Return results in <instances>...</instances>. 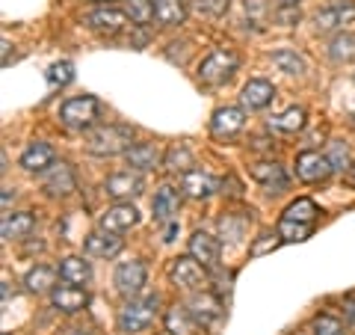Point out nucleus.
<instances>
[{
    "instance_id": "nucleus-35",
    "label": "nucleus",
    "mask_w": 355,
    "mask_h": 335,
    "mask_svg": "<svg viewBox=\"0 0 355 335\" xmlns=\"http://www.w3.org/2000/svg\"><path fill=\"white\" fill-rule=\"evenodd\" d=\"M128 18L137 27H146L154 21V3L151 0H128Z\"/></svg>"
},
{
    "instance_id": "nucleus-3",
    "label": "nucleus",
    "mask_w": 355,
    "mask_h": 335,
    "mask_svg": "<svg viewBox=\"0 0 355 335\" xmlns=\"http://www.w3.org/2000/svg\"><path fill=\"white\" fill-rule=\"evenodd\" d=\"M237 54L228 51V48H216L214 54H207V57L202 60V65H198V81L207 83V86H219V83H228L231 77H234L237 72Z\"/></svg>"
},
{
    "instance_id": "nucleus-5",
    "label": "nucleus",
    "mask_w": 355,
    "mask_h": 335,
    "mask_svg": "<svg viewBox=\"0 0 355 335\" xmlns=\"http://www.w3.org/2000/svg\"><path fill=\"white\" fill-rule=\"evenodd\" d=\"M169 279H172V285L184 288V291H198V288L207 285V267L202 261H196L193 255H181V259L172 261Z\"/></svg>"
},
{
    "instance_id": "nucleus-28",
    "label": "nucleus",
    "mask_w": 355,
    "mask_h": 335,
    "mask_svg": "<svg viewBox=\"0 0 355 335\" xmlns=\"http://www.w3.org/2000/svg\"><path fill=\"white\" fill-rule=\"evenodd\" d=\"M53 282H57V270H51V267H44V264L33 267V270L24 276V285H27V291H33V294L53 291V288H57Z\"/></svg>"
},
{
    "instance_id": "nucleus-22",
    "label": "nucleus",
    "mask_w": 355,
    "mask_h": 335,
    "mask_svg": "<svg viewBox=\"0 0 355 335\" xmlns=\"http://www.w3.org/2000/svg\"><path fill=\"white\" fill-rule=\"evenodd\" d=\"M36 229V220L27 211H18V214H6L3 222H0V234H3V240H21L27 238V234Z\"/></svg>"
},
{
    "instance_id": "nucleus-30",
    "label": "nucleus",
    "mask_w": 355,
    "mask_h": 335,
    "mask_svg": "<svg viewBox=\"0 0 355 335\" xmlns=\"http://www.w3.org/2000/svg\"><path fill=\"white\" fill-rule=\"evenodd\" d=\"M329 57L335 63H352L355 60V36L338 33V36L329 42Z\"/></svg>"
},
{
    "instance_id": "nucleus-25",
    "label": "nucleus",
    "mask_w": 355,
    "mask_h": 335,
    "mask_svg": "<svg viewBox=\"0 0 355 335\" xmlns=\"http://www.w3.org/2000/svg\"><path fill=\"white\" fill-rule=\"evenodd\" d=\"M151 3H154V18H157L163 27L184 24V18H187V3L184 0H151Z\"/></svg>"
},
{
    "instance_id": "nucleus-33",
    "label": "nucleus",
    "mask_w": 355,
    "mask_h": 335,
    "mask_svg": "<svg viewBox=\"0 0 355 335\" xmlns=\"http://www.w3.org/2000/svg\"><path fill=\"white\" fill-rule=\"evenodd\" d=\"M279 238L284 240V243H296V240H308L311 238V222H296V220H284L282 217V222H279Z\"/></svg>"
},
{
    "instance_id": "nucleus-49",
    "label": "nucleus",
    "mask_w": 355,
    "mask_h": 335,
    "mask_svg": "<svg viewBox=\"0 0 355 335\" xmlns=\"http://www.w3.org/2000/svg\"><path fill=\"white\" fill-rule=\"evenodd\" d=\"M71 335H86V332H80V329H77V332H71Z\"/></svg>"
},
{
    "instance_id": "nucleus-21",
    "label": "nucleus",
    "mask_w": 355,
    "mask_h": 335,
    "mask_svg": "<svg viewBox=\"0 0 355 335\" xmlns=\"http://www.w3.org/2000/svg\"><path fill=\"white\" fill-rule=\"evenodd\" d=\"M178 208H181V193H178L175 187L163 184L157 193H154V220L172 222L175 214H178Z\"/></svg>"
},
{
    "instance_id": "nucleus-8",
    "label": "nucleus",
    "mask_w": 355,
    "mask_h": 335,
    "mask_svg": "<svg viewBox=\"0 0 355 335\" xmlns=\"http://www.w3.org/2000/svg\"><path fill=\"white\" fill-rule=\"evenodd\" d=\"M42 187H44V193L53 196V199H62V196H69L74 193V187H77V178H74V170L69 163H53L51 170H44V178H42Z\"/></svg>"
},
{
    "instance_id": "nucleus-41",
    "label": "nucleus",
    "mask_w": 355,
    "mask_h": 335,
    "mask_svg": "<svg viewBox=\"0 0 355 335\" xmlns=\"http://www.w3.org/2000/svg\"><path fill=\"white\" fill-rule=\"evenodd\" d=\"M275 18H279L284 27H293L296 21H299V9H296V6H282V9H279V15H275Z\"/></svg>"
},
{
    "instance_id": "nucleus-44",
    "label": "nucleus",
    "mask_w": 355,
    "mask_h": 335,
    "mask_svg": "<svg viewBox=\"0 0 355 335\" xmlns=\"http://www.w3.org/2000/svg\"><path fill=\"white\" fill-rule=\"evenodd\" d=\"M343 309H347V315L355 320V303H352V300H347V303H343Z\"/></svg>"
},
{
    "instance_id": "nucleus-7",
    "label": "nucleus",
    "mask_w": 355,
    "mask_h": 335,
    "mask_svg": "<svg viewBox=\"0 0 355 335\" xmlns=\"http://www.w3.org/2000/svg\"><path fill=\"white\" fill-rule=\"evenodd\" d=\"M335 172L329 154H320V152H302L296 158V175L302 178L305 184H317V181H326V178Z\"/></svg>"
},
{
    "instance_id": "nucleus-38",
    "label": "nucleus",
    "mask_w": 355,
    "mask_h": 335,
    "mask_svg": "<svg viewBox=\"0 0 355 335\" xmlns=\"http://www.w3.org/2000/svg\"><path fill=\"white\" fill-rule=\"evenodd\" d=\"M329 161H331V166H335V170H347V166H349V152H347V146H340V142H331Z\"/></svg>"
},
{
    "instance_id": "nucleus-18",
    "label": "nucleus",
    "mask_w": 355,
    "mask_h": 335,
    "mask_svg": "<svg viewBox=\"0 0 355 335\" xmlns=\"http://www.w3.org/2000/svg\"><path fill=\"white\" fill-rule=\"evenodd\" d=\"M252 178L258 184H263L270 193H282V190L287 187V172H284V166H279V163H270V161H263V163H254L252 166Z\"/></svg>"
},
{
    "instance_id": "nucleus-12",
    "label": "nucleus",
    "mask_w": 355,
    "mask_h": 335,
    "mask_svg": "<svg viewBox=\"0 0 355 335\" xmlns=\"http://www.w3.org/2000/svg\"><path fill=\"white\" fill-rule=\"evenodd\" d=\"M51 303L53 309H60L65 311V315H74V311H83L89 306V294L83 291V288H77V285H57L51 291Z\"/></svg>"
},
{
    "instance_id": "nucleus-9",
    "label": "nucleus",
    "mask_w": 355,
    "mask_h": 335,
    "mask_svg": "<svg viewBox=\"0 0 355 335\" xmlns=\"http://www.w3.org/2000/svg\"><path fill=\"white\" fill-rule=\"evenodd\" d=\"M246 128V113L240 107H219L214 119H210V133L216 140H231Z\"/></svg>"
},
{
    "instance_id": "nucleus-16",
    "label": "nucleus",
    "mask_w": 355,
    "mask_h": 335,
    "mask_svg": "<svg viewBox=\"0 0 355 335\" xmlns=\"http://www.w3.org/2000/svg\"><path fill=\"white\" fill-rule=\"evenodd\" d=\"M190 255L196 261H202L207 270H214V267H219V240L207 231H196L190 238Z\"/></svg>"
},
{
    "instance_id": "nucleus-36",
    "label": "nucleus",
    "mask_w": 355,
    "mask_h": 335,
    "mask_svg": "<svg viewBox=\"0 0 355 335\" xmlns=\"http://www.w3.org/2000/svg\"><path fill=\"white\" fill-rule=\"evenodd\" d=\"M74 81V65L69 60H60V63H53L51 69H48V86L51 89H62V86H69Z\"/></svg>"
},
{
    "instance_id": "nucleus-45",
    "label": "nucleus",
    "mask_w": 355,
    "mask_h": 335,
    "mask_svg": "<svg viewBox=\"0 0 355 335\" xmlns=\"http://www.w3.org/2000/svg\"><path fill=\"white\" fill-rule=\"evenodd\" d=\"M9 48H12V44H9V42H3V65L9 63Z\"/></svg>"
},
{
    "instance_id": "nucleus-11",
    "label": "nucleus",
    "mask_w": 355,
    "mask_h": 335,
    "mask_svg": "<svg viewBox=\"0 0 355 335\" xmlns=\"http://www.w3.org/2000/svg\"><path fill=\"white\" fill-rule=\"evenodd\" d=\"M104 190L110 199L116 202H125V199H137L142 193V178L137 172H116L104 181Z\"/></svg>"
},
{
    "instance_id": "nucleus-43",
    "label": "nucleus",
    "mask_w": 355,
    "mask_h": 335,
    "mask_svg": "<svg viewBox=\"0 0 355 335\" xmlns=\"http://www.w3.org/2000/svg\"><path fill=\"white\" fill-rule=\"evenodd\" d=\"M12 199H15V193H12L9 187H3V208H9V202H12Z\"/></svg>"
},
{
    "instance_id": "nucleus-13",
    "label": "nucleus",
    "mask_w": 355,
    "mask_h": 335,
    "mask_svg": "<svg viewBox=\"0 0 355 335\" xmlns=\"http://www.w3.org/2000/svg\"><path fill=\"white\" fill-rule=\"evenodd\" d=\"M317 30L320 33H329V30H338V27H347L355 21V3L352 0H340V3L323 9V13H317Z\"/></svg>"
},
{
    "instance_id": "nucleus-46",
    "label": "nucleus",
    "mask_w": 355,
    "mask_h": 335,
    "mask_svg": "<svg viewBox=\"0 0 355 335\" xmlns=\"http://www.w3.org/2000/svg\"><path fill=\"white\" fill-rule=\"evenodd\" d=\"M299 0H282V6H296Z\"/></svg>"
},
{
    "instance_id": "nucleus-4",
    "label": "nucleus",
    "mask_w": 355,
    "mask_h": 335,
    "mask_svg": "<svg viewBox=\"0 0 355 335\" xmlns=\"http://www.w3.org/2000/svg\"><path fill=\"white\" fill-rule=\"evenodd\" d=\"M98 116H101V101L95 95H80V98H69L60 110V119L74 131H86L92 128Z\"/></svg>"
},
{
    "instance_id": "nucleus-39",
    "label": "nucleus",
    "mask_w": 355,
    "mask_h": 335,
    "mask_svg": "<svg viewBox=\"0 0 355 335\" xmlns=\"http://www.w3.org/2000/svg\"><path fill=\"white\" fill-rule=\"evenodd\" d=\"M279 243H284V240L279 238V234H263V240H258V243H254V247H252L249 252H252V255H263V252L275 250V247H279Z\"/></svg>"
},
{
    "instance_id": "nucleus-26",
    "label": "nucleus",
    "mask_w": 355,
    "mask_h": 335,
    "mask_svg": "<svg viewBox=\"0 0 355 335\" xmlns=\"http://www.w3.org/2000/svg\"><path fill=\"white\" fill-rule=\"evenodd\" d=\"M187 306H190V311L196 315V320L202 323V329L210 327V323L219 318V311H222V309H219V300H216V297H210V294H193Z\"/></svg>"
},
{
    "instance_id": "nucleus-29",
    "label": "nucleus",
    "mask_w": 355,
    "mask_h": 335,
    "mask_svg": "<svg viewBox=\"0 0 355 335\" xmlns=\"http://www.w3.org/2000/svg\"><path fill=\"white\" fill-rule=\"evenodd\" d=\"M60 276L65 279V282H71V285H83V282H89V276H92V267H89V261L71 255V259H62Z\"/></svg>"
},
{
    "instance_id": "nucleus-32",
    "label": "nucleus",
    "mask_w": 355,
    "mask_h": 335,
    "mask_svg": "<svg viewBox=\"0 0 355 335\" xmlns=\"http://www.w3.org/2000/svg\"><path fill=\"white\" fill-rule=\"evenodd\" d=\"M317 214H320V208H317V202H314V199H296V202H291V205H287V211H284V220L311 222V226H314Z\"/></svg>"
},
{
    "instance_id": "nucleus-27",
    "label": "nucleus",
    "mask_w": 355,
    "mask_h": 335,
    "mask_svg": "<svg viewBox=\"0 0 355 335\" xmlns=\"http://www.w3.org/2000/svg\"><path fill=\"white\" fill-rule=\"evenodd\" d=\"M305 125H308V116L302 107H291L270 119V131H279V133H299L305 131Z\"/></svg>"
},
{
    "instance_id": "nucleus-14",
    "label": "nucleus",
    "mask_w": 355,
    "mask_h": 335,
    "mask_svg": "<svg viewBox=\"0 0 355 335\" xmlns=\"http://www.w3.org/2000/svg\"><path fill=\"white\" fill-rule=\"evenodd\" d=\"M86 24L98 30V33H107V36H116V33L125 30L128 24V13H119V9H110V6H101L95 13L86 15Z\"/></svg>"
},
{
    "instance_id": "nucleus-2",
    "label": "nucleus",
    "mask_w": 355,
    "mask_h": 335,
    "mask_svg": "<svg viewBox=\"0 0 355 335\" xmlns=\"http://www.w3.org/2000/svg\"><path fill=\"white\" fill-rule=\"evenodd\" d=\"M133 133L130 128H119V125H104L95 128L86 140V149L98 154V158H113V154H125L133 146Z\"/></svg>"
},
{
    "instance_id": "nucleus-48",
    "label": "nucleus",
    "mask_w": 355,
    "mask_h": 335,
    "mask_svg": "<svg viewBox=\"0 0 355 335\" xmlns=\"http://www.w3.org/2000/svg\"><path fill=\"white\" fill-rule=\"evenodd\" d=\"M95 3H113V0H95Z\"/></svg>"
},
{
    "instance_id": "nucleus-20",
    "label": "nucleus",
    "mask_w": 355,
    "mask_h": 335,
    "mask_svg": "<svg viewBox=\"0 0 355 335\" xmlns=\"http://www.w3.org/2000/svg\"><path fill=\"white\" fill-rule=\"evenodd\" d=\"M53 163L57 161H53V149L48 142H30L24 154H21V166H24L27 172H44V170H51Z\"/></svg>"
},
{
    "instance_id": "nucleus-24",
    "label": "nucleus",
    "mask_w": 355,
    "mask_h": 335,
    "mask_svg": "<svg viewBox=\"0 0 355 335\" xmlns=\"http://www.w3.org/2000/svg\"><path fill=\"white\" fill-rule=\"evenodd\" d=\"M125 161L130 170H154L160 163V152L151 146V142H133L125 152Z\"/></svg>"
},
{
    "instance_id": "nucleus-1",
    "label": "nucleus",
    "mask_w": 355,
    "mask_h": 335,
    "mask_svg": "<svg viewBox=\"0 0 355 335\" xmlns=\"http://www.w3.org/2000/svg\"><path fill=\"white\" fill-rule=\"evenodd\" d=\"M160 306V297L157 294H151V297H142V300H128L125 309L119 311V329L121 332H130V335H137V332H146L154 318H157V309Z\"/></svg>"
},
{
    "instance_id": "nucleus-34",
    "label": "nucleus",
    "mask_w": 355,
    "mask_h": 335,
    "mask_svg": "<svg viewBox=\"0 0 355 335\" xmlns=\"http://www.w3.org/2000/svg\"><path fill=\"white\" fill-rule=\"evenodd\" d=\"M272 63L279 65L284 74H302L305 72V60L299 57L296 51H291V48H279V51H275L272 54Z\"/></svg>"
},
{
    "instance_id": "nucleus-50",
    "label": "nucleus",
    "mask_w": 355,
    "mask_h": 335,
    "mask_svg": "<svg viewBox=\"0 0 355 335\" xmlns=\"http://www.w3.org/2000/svg\"><path fill=\"white\" fill-rule=\"evenodd\" d=\"M352 119H355V116H352Z\"/></svg>"
},
{
    "instance_id": "nucleus-42",
    "label": "nucleus",
    "mask_w": 355,
    "mask_h": 335,
    "mask_svg": "<svg viewBox=\"0 0 355 335\" xmlns=\"http://www.w3.org/2000/svg\"><path fill=\"white\" fill-rule=\"evenodd\" d=\"M246 9L252 15H263V3H261V0H246Z\"/></svg>"
},
{
    "instance_id": "nucleus-23",
    "label": "nucleus",
    "mask_w": 355,
    "mask_h": 335,
    "mask_svg": "<svg viewBox=\"0 0 355 335\" xmlns=\"http://www.w3.org/2000/svg\"><path fill=\"white\" fill-rule=\"evenodd\" d=\"M181 190H184V193L190 196V199H207V196L216 193V181H214L210 175H205V172L190 170V172H184Z\"/></svg>"
},
{
    "instance_id": "nucleus-47",
    "label": "nucleus",
    "mask_w": 355,
    "mask_h": 335,
    "mask_svg": "<svg viewBox=\"0 0 355 335\" xmlns=\"http://www.w3.org/2000/svg\"><path fill=\"white\" fill-rule=\"evenodd\" d=\"M349 181H352V184H355V163H352V166H349Z\"/></svg>"
},
{
    "instance_id": "nucleus-17",
    "label": "nucleus",
    "mask_w": 355,
    "mask_h": 335,
    "mask_svg": "<svg viewBox=\"0 0 355 335\" xmlns=\"http://www.w3.org/2000/svg\"><path fill=\"white\" fill-rule=\"evenodd\" d=\"M163 323H166V332L169 335H198V327H202L190 311V306H178V303L166 311Z\"/></svg>"
},
{
    "instance_id": "nucleus-6",
    "label": "nucleus",
    "mask_w": 355,
    "mask_h": 335,
    "mask_svg": "<svg viewBox=\"0 0 355 335\" xmlns=\"http://www.w3.org/2000/svg\"><path fill=\"white\" fill-rule=\"evenodd\" d=\"M146 279H148V270H146V264L137 261V259H130V261H121L116 267V273H113V282H116V291L121 297H139V291L146 288Z\"/></svg>"
},
{
    "instance_id": "nucleus-15",
    "label": "nucleus",
    "mask_w": 355,
    "mask_h": 335,
    "mask_svg": "<svg viewBox=\"0 0 355 335\" xmlns=\"http://www.w3.org/2000/svg\"><path fill=\"white\" fill-rule=\"evenodd\" d=\"M121 247H125V243H121V238L113 231H95V234H89L83 243L89 259H113V255L121 252Z\"/></svg>"
},
{
    "instance_id": "nucleus-37",
    "label": "nucleus",
    "mask_w": 355,
    "mask_h": 335,
    "mask_svg": "<svg viewBox=\"0 0 355 335\" xmlns=\"http://www.w3.org/2000/svg\"><path fill=\"white\" fill-rule=\"evenodd\" d=\"M311 335H347V332H343V323L338 318L317 315L314 320H311Z\"/></svg>"
},
{
    "instance_id": "nucleus-19",
    "label": "nucleus",
    "mask_w": 355,
    "mask_h": 335,
    "mask_svg": "<svg viewBox=\"0 0 355 335\" xmlns=\"http://www.w3.org/2000/svg\"><path fill=\"white\" fill-rule=\"evenodd\" d=\"M272 98H275V86L270 81H249L240 92L243 107H249V110H263Z\"/></svg>"
},
{
    "instance_id": "nucleus-40",
    "label": "nucleus",
    "mask_w": 355,
    "mask_h": 335,
    "mask_svg": "<svg viewBox=\"0 0 355 335\" xmlns=\"http://www.w3.org/2000/svg\"><path fill=\"white\" fill-rule=\"evenodd\" d=\"M198 9H205V13H210V15H225L228 0H198Z\"/></svg>"
},
{
    "instance_id": "nucleus-31",
    "label": "nucleus",
    "mask_w": 355,
    "mask_h": 335,
    "mask_svg": "<svg viewBox=\"0 0 355 335\" xmlns=\"http://www.w3.org/2000/svg\"><path fill=\"white\" fill-rule=\"evenodd\" d=\"M163 166L169 172H190L196 161H193V154L187 146H172L169 152H166V158H163Z\"/></svg>"
},
{
    "instance_id": "nucleus-10",
    "label": "nucleus",
    "mask_w": 355,
    "mask_h": 335,
    "mask_svg": "<svg viewBox=\"0 0 355 335\" xmlns=\"http://www.w3.org/2000/svg\"><path fill=\"white\" fill-rule=\"evenodd\" d=\"M139 222V211L133 208L130 202H116L113 208H107L101 220H98V226H101V231H113V234H121L133 229Z\"/></svg>"
}]
</instances>
